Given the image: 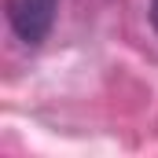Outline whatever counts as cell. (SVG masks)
<instances>
[{"mask_svg": "<svg viewBox=\"0 0 158 158\" xmlns=\"http://www.w3.org/2000/svg\"><path fill=\"white\" fill-rule=\"evenodd\" d=\"M55 11H59V0H7L11 33L22 40V44L33 48V44H40V40L52 33Z\"/></svg>", "mask_w": 158, "mask_h": 158, "instance_id": "cell-1", "label": "cell"}, {"mask_svg": "<svg viewBox=\"0 0 158 158\" xmlns=\"http://www.w3.org/2000/svg\"><path fill=\"white\" fill-rule=\"evenodd\" d=\"M151 26L158 30V0H151Z\"/></svg>", "mask_w": 158, "mask_h": 158, "instance_id": "cell-2", "label": "cell"}]
</instances>
